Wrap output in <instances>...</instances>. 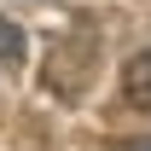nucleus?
<instances>
[{"label": "nucleus", "instance_id": "nucleus-1", "mask_svg": "<svg viewBox=\"0 0 151 151\" xmlns=\"http://www.w3.org/2000/svg\"><path fill=\"white\" fill-rule=\"evenodd\" d=\"M122 99H128L134 111H151V47L122 64Z\"/></svg>", "mask_w": 151, "mask_h": 151}, {"label": "nucleus", "instance_id": "nucleus-2", "mask_svg": "<svg viewBox=\"0 0 151 151\" xmlns=\"http://www.w3.org/2000/svg\"><path fill=\"white\" fill-rule=\"evenodd\" d=\"M23 58V29L12 18H0V64H18Z\"/></svg>", "mask_w": 151, "mask_h": 151}, {"label": "nucleus", "instance_id": "nucleus-3", "mask_svg": "<svg viewBox=\"0 0 151 151\" xmlns=\"http://www.w3.org/2000/svg\"><path fill=\"white\" fill-rule=\"evenodd\" d=\"M122 151H151V139H128V145H122Z\"/></svg>", "mask_w": 151, "mask_h": 151}]
</instances>
